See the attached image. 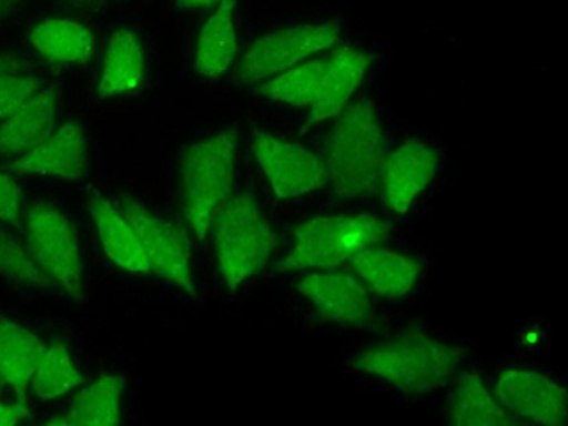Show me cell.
I'll return each mask as SVG.
<instances>
[{
	"instance_id": "obj_1",
	"label": "cell",
	"mask_w": 568,
	"mask_h": 426,
	"mask_svg": "<svg viewBox=\"0 0 568 426\" xmlns=\"http://www.w3.org/2000/svg\"><path fill=\"white\" fill-rule=\"evenodd\" d=\"M385 158V131L374 104L358 101L343 110L324 146V168L334 194L339 200L374 194Z\"/></svg>"
},
{
	"instance_id": "obj_2",
	"label": "cell",
	"mask_w": 568,
	"mask_h": 426,
	"mask_svg": "<svg viewBox=\"0 0 568 426\" xmlns=\"http://www.w3.org/2000/svg\"><path fill=\"white\" fill-rule=\"evenodd\" d=\"M463 351L425 332H406L362 351L351 366L379 377L402 393L425 394L452 379Z\"/></svg>"
},
{
	"instance_id": "obj_3",
	"label": "cell",
	"mask_w": 568,
	"mask_h": 426,
	"mask_svg": "<svg viewBox=\"0 0 568 426\" xmlns=\"http://www.w3.org/2000/svg\"><path fill=\"white\" fill-rule=\"evenodd\" d=\"M237 142L235 131H219L194 142L182 154V211L200 240L207 237L214 216L232 194Z\"/></svg>"
},
{
	"instance_id": "obj_4",
	"label": "cell",
	"mask_w": 568,
	"mask_h": 426,
	"mask_svg": "<svg viewBox=\"0 0 568 426\" xmlns=\"http://www.w3.org/2000/svg\"><path fill=\"white\" fill-rule=\"evenodd\" d=\"M387 222L368 214H324L305 220L292 232V248L283 270H334L356 252L387 240Z\"/></svg>"
},
{
	"instance_id": "obj_5",
	"label": "cell",
	"mask_w": 568,
	"mask_h": 426,
	"mask_svg": "<svg viewBox=\"0 0 568 426\" xmlns=\"http://www.w3.org/2000/svg\"><path fill=\"white\" fill-rule=\"evenodd\" d=\"M211 230L220 275L230 288L258 275L272 258V224L252 195L230 197L214 216Z\"/></svg>"
},
{
	"instance_id": "obj_6",
	"label": "cell",
	"mask_w": 568,
	"mask_h": 426,
	"mask_svg": "<svg viewBox=\"0 0 568 426\" xmlns=\"http://www.w3.org/2000/svg\"><path fill=\"white\" fill-rule=\"evenodd\" d=\"M26 235L34 262L55 288L69 296H82V260L77 235L65 214L45 203L27 209Z\"/></svg>"
},
{
	"instance_id": "obj_7",
	"label": "cell",
	"mask_w": 568,
	"mask_h": 426,
	"mask_svg": "<svg viewBox=\"0 0 568 426\" xmlns=\"http://www.w3.org/2000/svg\"><path fill=\"white\" fill-rule=\"evenodd\" d=\"M339 34V23L334 21L278 29L252 42L243 55L240 72L246 80L277 77L332 48Z\"/></svg>"
},
{
	"instance_id": "obj_8",
	"label": "cell",
	"mask_w": 568,
	"mask_h": 426,
	"mask_svg": "<svg viewBox=\"0 0 568 426\" xmlns=\"http://www.w3.org/2000/svg\"><path fill=\"white\" fill-rule=\"evenodd\" d=\"M252 150L278 200H297L328 182L323 158L297 142L258 131L252 139Z\"/></svg>"
},
{
	"instance_id": "obj_9",
	"label": "cell",
	"mask_w": 568,
	"mask_h": 426,
	"mask_svg": "<svg viewBox=\"0 0 568 426\" xmlns=\"http://www.w3.org/2000/svg\"><path fill=\"white\" fill-rule=\"evenodd\" d=\"M131 226L141 241L144 256L149 260L150 273L165 278L184 292H194V277L190 264V245L181 227L142 207L141 203L125 197L120 203Z\"/></svg>"
},
{
	"instance_id": "obj_10",
	"label": "cell",
	"mask_w": 568,
	"mask_h": 426,
	"mask_svg": "<svg viewBox=\"0 0 568 426\" xmlns=\"http://www.w3.org/2000/svg\"><path fill=\"white\" fill-rule=\"evenodd\" d=\"M493 393L514 419L519 417L536 425L567 423V390L542 372L503 369L495 379Z\"/></svg>"
},
{
	"instance_id": "obj_11",
	"label": "cell",
	"mask_w": 568,
	"mask_h": 426,
	"mask_svg": "<svg viewBox=\"0 0 568 426\" xmlns=\"http://www.w3.org/2000/svg\"><path fill=\"white\" fill-rule=\"evenodd\" d=\"M297 292L329 323L368 326L374 321L372 296L355 273H313L297 283Z\"/></svg>"
},
{
	"instance_id": "obj_12",
	"label": "cell",
	"mask_w": 568,
	"mask_h": 426,
	"mask_svg": "<svg viewBox=\"0 0 568 426\" xmlns=\"http://www.w3.org/2000/svg\"><path fill=\"white\" fill-rule=\"evenodd\" d=\"M438 171L436 150L420 141H407L387 152L382 169L383 201L390 213L406 214Z\"/></svg>"
},
{
	"instance_id": "obj_13",
	"label": "cell",
	"mask_w": 568,
	"mask_h": 426,
	"mask_svg": "<svg viewBox=\"0 0 568 426\" xmlns=\"http://www.w3.org/2000/svg\"><path fill=\"white\" fill-rule=\"evenodd\" d=\"M20 175L78 181L88 171V141L82 125L69 122L53 128L42 141L12 163Z\"/></svg>"
},
{
	"instance_id": "obj_14",
	"label": "cell",
	"mask_w": 568,
	"mask_h": 426,
	"mask_svg": "<svg viewBox=\"0 0 568 426\" xmlns=\"http://www.w3.org/2000/svg\"><path fill=\"white\" fill-rule=\"evenodd\" d=\"M368 53L356 48H339L326 59L317 99L310 106V122L318 123L339 116L349 99L361 88L369 69Z\"/></svg>"
},
{
	"instance_id": "obj_15",
	"label": "cell",
	"mask_w": 568,
	"mask_h": 426,
	"mask_svg": "<svg viewBox=\"0 0 568 426\" xmlns=\"http://www.w3.org/2000/svg\"><path fill=\"white\" fill-rule=\"evenodd\" d=\"M349 262L353 273L369 294L387 300H396L414 291L423 272L419 260L375 245L356 252Z\"/></svg>"
},
{
	"instance_id": "obj_16",
	"label": "cell",
	"mask_w": 568,
	"mask_h": 426,
	"mask_svg": "<svg viewBox=\"0 0 568 426\" xmlns=\"http://www.w3.org/2000/svg\"><path fill=\"white\" fill-rule=\"evenodd\" d=\"M59 95L55 88L37 93L29 103L23 104L12 116L2 120L0 125V155L20 158L34 149L50 131L58 118Z\"/></svg>"
},
{
	"instance_id": "obj_17",
	"label": "cell",
	"mask_w": 568,
	"mask_h": 426,
	"mask_svg": "<svg viewBox=\"0 0 568 426\" xmlns=\"http://www.w3.org/2000/svg\"><path fill=\"white\" fill-rule=\"evenodd\" d=\"M90 209L98 227L99 241L110 262L135 275L150 273L149 260L144 256L141 241L122 209L99 195L91 200Z\"/></svg>"
},
{
	"instance_id": "obj_18",
	"label": "cell",
	"mask_w": 568,
	"mask_h": 426,
	"mask_svg": "<svg viewBox=\"0 0 568 426\" xmlns=\"http://www.w3.org/2000/svg\"><path fill=\"white\" fill-rule=\"evenodd\" d=\"M144 48L141 39L131 29H116L110 34L103 69L99 74L98 93L103 98L131 95L141 90L144 82Z\"/></svg>"
},
{
	"instance_id": "obj_19",
	"label": "cell",
	"mask_w": 568,
	"mask_h": 426,
	"mask_svg": "<svg viewBox=\"0 0 568 426\" xmlns=\"http://www.w3.org/2000/svg\"><path fill=\"white\" fill-rule=\"evenodd\" d=\"M240 52L235 2L220 0L211 18L201 27L195 48V71L201 77L219 78L230 71Z\"/></svg>"
},
{
	"instance_id": "obj_20",
	"label": "cell",
	"mask_w": 568,
	"mask_h": 426,
	"mask_svg": "<svg viewBox=\"0 0 568 426\" xmlns=\"http://www.w3.org/2000/svg\"><path fill=\"white\" fill-rule=\"evenodd\" d=\"M29 40L42 58L69 65H82L93 55L95 48V39L88 27L59 18L37 23L29 33Z\"/></svg>"
},
{
	"instance_id": "obj_21",
	"label": "cell",
	"mask_w": 568,
	"mask_h": 426,
	"mask_svg": "<svg viewBox=\"0 0 568 426\" xmlns=\"http://www.w3.org/2000/svg\"><path fill=\"white\" fill-rule=\"evenodd\" d=\"M42 343L20 324L0 318V385L26 394L31 385Z\"/></svg>"
},
{
	"instance_id": "obj_22",
	"label": "cell",
	"mask_w": 568,
	"mask_h": 426,
	"mask_svg": "<svg viewBox=\"0 0 568 426\" xmlns=\"http://www.w3.org/2000/svg\"><path fill=\"white\" fill-rule=\"evenodd\" d=\"M449 420L453 425L485 426L514 425L511 417L497 398V394L485 385L476 374L460 377L452 402H449Z\"/></svg>"
},
{
	"instance_id": "obj_23",
	"label": "cell",
	"mask_w": 568,
	"mask_h": 426,
	"mask_svg": "<svg viewBox=\"0 0 568 426\" xmlns=\"http://www.w3.org/2000/svg\"><path fill=\"white\" fill-rule=\"evenodd\" d=\"M123 382L116 375H104L91 383L67 414L71 425H116L122 409Z\"/></svg>"
},
{
	"instance_id": "obj_24",
	"label": "cell",
	"mask_w": 568,
	"mask_h": 426,
	"mask_svg": "<svg viewBox=\"0 0 568 426\" xmlns=\"http://www.w3.org/2000/svg\"><path fill=\"white\" fill-rule=\"evenodd\" d=\"M82 383V374L74 366L71 353L59 343L42 345L34 366L31 387L42 400H55L72 393Z\"/></svg>"
},
{
	"instance_id": "obj_25",
	"label": "cell",
	"mask_w": 568,
	"mask_h": 426,
	"mask_svg": "<svg viewBox=\"0 0 568 426\" xmlns=\"http://www.w3.org/2000/svg\"><path fill=\"white\" fill-rule=\"evenodd\" d=\"M324 69H326V59L292 67L277 77L267 78L262 84V95L277 103L292 104V106H311L317 99Z\"/></svg>"
},
{
	"instance_id": "obj_26",
	"label": "cell",
	"mask_w": 568,
	"mask_h": 426,
	"mask_svg": "<svg viewBox=\"0 0 568 426\" xmlns=\"http://www.w3.org/2000/svg\"><path fill=\"white\" fill-rule=\"evenodd\" d=\"M0 275L26 286L55 288V284L34 262L29 248L21 245L4 227H0Z\"/></svg>"
},
{
	"instance_id": "obj_27",
	"label": "cell",
	"mask_w": 568,
	"mask_h": 426,
	"mask_svg": "<svg viewBox=\"0 0 568 426\" xmlns=\"http://www.w3.org/2000/svg\"><path fill=\"white\" fill-rule=\"evenodd\" d=\"M44 88L39 77L27 72L0 74V122L12 116L13 112H18Z\"/></svg>"
},
{
	"instance_id": "obj_28",
	"label": "cell",
	"mask_w": 568,
	"mask_h": 426,
	"mask_svg": "<svg viewBox=\"0 0 568 426\" xmlns=\"http://www.w3.org/2000/svg\"><path fill=\"white\" fill-rule=\"evenodd\" d=\"M23 216V195L18 182L0 171V222L20 224Z\"/></svg>"
},
{
	"instance_id": "obj_29",
	"label": "cell",
	"mask_w": 568,
	"mask_h": 426,
	"mask_svg": "<svg viewBox=\"0 0 568 426\" xmlns=\"http://www.w3.org/2000/svg\"><path fill=\"white\" fill-rule=\"evenodd\" d=\"M29 417V409L20 402H2L0 400V426L16 425Z\"/></svg>"
},
{
	"instance_id": "obj_30",
	"label": "cell",
	"mask_w": 568,
	"mask_h": 426,
	"mask_svg": "<svg viewBox=\"0 0 568 426\" xmlns=\"http://www.w3.org/2000/svg\"><path fill=\"white\" fill-rule=\"evenodd\" d=\"M29 71V61L20 53L0 52V74Z\"/></svg>"
},
{
	"instance_id": "obj_31",
	"label": "cell",
	"mask_w": 568,
	"mask_h": 426,
	"mask_svg": "<svg viewBox=\"0 0 568 426\" xmlns=\"http://www.w3.org/2000/svg\"><path fill=\"white\" fill-rule=\"evenodd\" d=\"M63 4L74 10H101V8L109 7L116 0H61Z\"/></svg>"
},
{
	"instance_id": "obj_32",
	"label": "cell",
	"mask_w": 568,
	"mask_h": 426,
	"mask_svg": "<svg viewBox=\"0 0 568 426\" xmlns=\"http://www.w3.org/2000/svg\"><path fill=\"white\" fill-rule=\"evenodd\" d=\"M26 0H0V27L12 20L16 13L20 12Z\"/></svg>"
},
{
	"instance_id": "obj_33",
	"label": "cell",
	"mask_w": 568,
	"mask_h": 426,
	"mask_svg": "<svg viewBox=\"0 0 568 426\" xmlns=\"http://www.w3.org/2000/svg\"><path fill=\"white\" fill-rule=\"evenodd\" d=\"M220 0H175V4L182 10H200V8L213 7Z\"/></svg>"
}]
</instances>
